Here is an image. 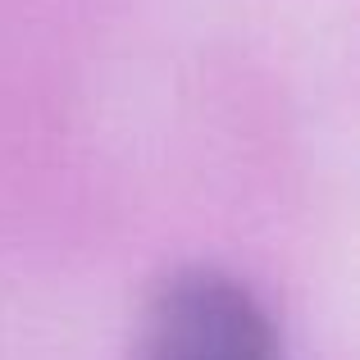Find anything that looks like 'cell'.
<instances>
[{"label": "cell", "instance_id": "obj_1", "mask_svg": "<svg viewBox=\"0 0 360 360\" xmlns=\"http://www.w3.org/2000/svg\"><path fill=\"white\" fill-rule=\"evenodd\" d=\"M146 360H278L260 301L224 274H183L155 301Z\"/></svg>", "mask_w": 360, "mask_h": 360}]
</instances>
